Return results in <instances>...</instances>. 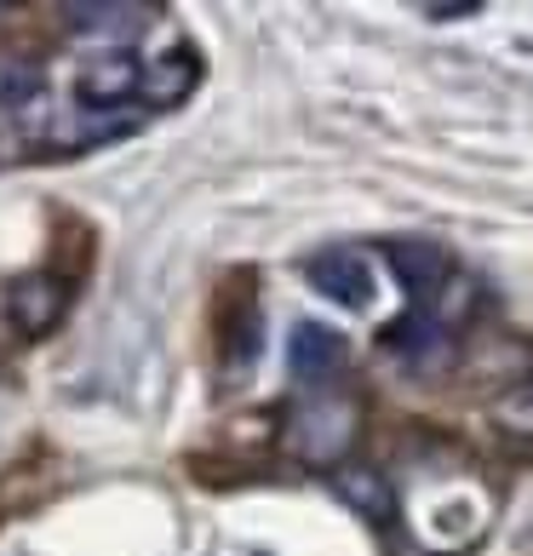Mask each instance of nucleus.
Returning <instances> with one entry per match:
<instances>
[{
  "label": "nucleus",
  "mask_w": 533,
  "mask_h": 556,
  "mask_svg": "<svg viewBox=\"0 0 533 556\" xmlns=\"http://www.w3.org/2000/svg\"><path fill=\"white\" fill-rule=\"evenodd\" d=\"M384 350H391L407 374H442L454 362V327H442L430 311H407L402 321L384 327Z\"/></svg>",
  "instance_id": "nucleus-3"
},
{
  "label": "nucleus",
  "mask_w": 533,
  "mask_h": 556,
  "mask_svg": "<svg viewBox=\"0 0 533 556\" xmlns=\"http://www.w3.org/2000/svg\"><path fill=\"white\" fill-rule=\"evenodd\" d=\"M384 264H391V276L402 281V293L414 299V311H424V304L447 287V276H454L447 247H442V241H424V236L384 241Z\"/></svg>",
  "instance_id": "nucleus-2"
},
{
  "label": "nucleus",
  "mask_w": 533,
  "mask_h": 556,
  "mask_svg": "<svg viewBox=\"0 0 533 556\" xmlns=\"http://www.w3.org/2000/svg\"><path fill=\"white\" fill-rule=\"evenodd\" d=\"M195 87H201V58H195V47L155 52L150 64H143V80H138V92H143V104H150V110H178Z\"/></svg>",
  "instance_id": "nucleus-8"
},
{
  "label": "nucleus",
  "mask_w": 533,
  "mask_h": 556,
  "mask_svg": "<svg viewBox=\"0 0 533 556\" xmlns=\"http://www.w3.org/2000/svg\"><path fill=\"white\" fill-rule=\"evenodd\" d=\"M138 80H143L138 58L120 52V47H104V52H92L87 64H80L75 92H80V104H87V110H120L138 92Z\"/></svg>",
  "instance_id": "nucleus-6"
},
{
  "label": "nucleus",
  "mask_w": 533,
  "mask_h": 556,
  "mask_svg": "<svg viewBox=\"0 0 533 556\" xmlns=\"http://www.w3.org/2000/svg\"><path fill=\"white\" fill-rule=\"evenodd\" d=\"M522 402H528V407H533V379H528V390H522Z\"/></svg>",
  "instance_id": "nucleus-14"
},
{
  "label": "nucleus",
  "mask_w": 533,
  "mask_h": 556,
  "mask_svg": "<svg viewBox=\"0 0 533 556\" xmlns=\"http://www.w3.org/2000/svg\"><path fill=\"white\" fill-rule=\"evenodd\" d=\"M333 493H339V505H351L356 517L373 522V528H384L396 517V493H391V482H384V470H373V465L344 459L333 470Z\"/></svg>",
  "instance_id": "nucleus-10"
},
{
  "label": "nucleus",
  "mask_w": 533,
  "mask_h": 556,
  "mask_svg": "<svg viewBox=\"0 0 533 556\" xmlns=\"http://www.w3.org/2000/svg\"><path fill=\"white\" fill-rule=\"evenodd\" d=\"M47 92V80H40V64L24 52H0V110H24L29 98Z\"/></svg>",
  "instance_id": "nucleus-11"
},
{
  "label": "nucleus",
  "mask_w": 533,
  "mask_h": 556,
  "mask_svg": "<svg viewBox=\"0 0 533 556\" xmlns=\"http://www.w3.org/2000/svg\"><path fill=\"white\" fill-rule=\"evenodd\" d=\"M356 437H361V407L351 396H333V390H321L316 402H304L287 414V453H293L299 465L339 470L351 459Z\"/></svg>",
  "instance_id": "nucleus-1"
},
{
  "label": "nucleus",
  "mask_w": 533,
  "mask_h": 556,
  "mask_svg": "<svg viewBox=\"0 0 533 556\" xmlns=\"http://www.w3.org/2000/svg\"><path fill=\"white\" fill-rule=\"evenodd\" d=\"M344 356H351L344 339L333 333V327H321V321H299L293 339H287V367H293L299 384H333Z\"/></svg>",
  "instance_id": "nucleus-9"
},
{
  "label": "nucleus",
  "mask_w": 533,
  "mask_h": 556,
  "mask_svg": "<svg viewBox=\"0 0 533 556\" xmlns=\"http://www.w3.org/2000/svg\"><path fill=\"white\" fill-rule=\"evenodd\" d=\"M132 127H138V115H127V110H80V132L87 138H115Z\"/></svg>",
  "instance_id": "nucleus-12"
},
{
  "label": "nucleus",
  "mask_w": 533,
  "mask_h": 556,
  "mask_svg": "<svg viewBox=\"0 0 533 556\" xmlns=\"http://www.w3.org/2000/svg\"><path fill=\"white\" fill-rule=\"evenodd\" d=\"M304 276L321 299H333L339 311H367L373 304V264H367L356 247H327L304 264Z\"/></svg>",
  "instance_id": "nucleus-4"
},
{
  "label": "nucleus",
  "mask_w": 533,
  "mask_h": 556,
  "mask_svg": "<svg viewBox=\"0 0 533 556\" xmlns=\"http://www.w3.org/2000/svg\"><path fill=\"white\" fill-rule=\"evenodd\" d=\"M424 17H436V24H447V17H470V12H482L477 0H430V7H419Z\"/></svg>",
  "instance_id": "nucleus-13"
},
{
  "label": "nucleus",
  "mask_w": 533,
  "mask_h": 556,
  "mask_svg": "<svg viewBox=\"0 0 533 556\" xmlns=\"http://www.w3.org/2000/svg\"><path fill=\"white\" fill-rule=\"evenodd\" d=\"M64 316H69V287L58 281V276H17L7 287V321H12V333L47 339Z\"/></svg>",
  "instance_id": "nucleus-5"
},
{
  "label": "nucleus",
  "mask_w": 533,
  "mask_h": 556,
  "mask_svg": "<svg viewBox=\"0 0 533 556\" xmlns=\"http://www.w3.org/2000/svg\"><path fill=\"white\" fill-rule=\"evenodd\" d=\"M161 17V7H143V0H69L64 24L75 35H115V40H138Z\"/></svg>",
  "instance_id": "nucleus-7"
}]
</instances>
